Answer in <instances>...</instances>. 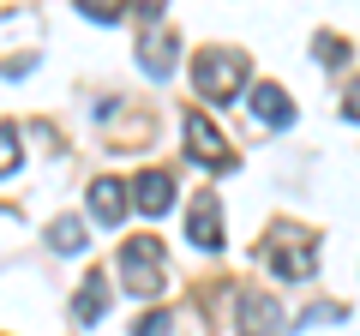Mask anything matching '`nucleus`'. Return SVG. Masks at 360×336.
<instances>
[{
    "label": "nucleus",
    "instance_id": "obj_1",
    "mask_svg": "<svg viewBox=\"0 0 360 336\" xmlns=\"http://www.w3.org/2000/svg\"><path fill=\"white\" fill-rule=\"evenodd\" d=\"M193 84L210 103H234L246 84V54L240 49H198L193 54Z\"/></svg>",
    "mask_w": 360,
    "mask_h": 336
},
{
    "label": "nucleus",
    "instance_id": "obj_2",
    "mask_svg": "<svg viewBox=\"0 0 360 336\" xmlns=\"http://www.w3.org/2000/svg\"><path fill=\"white\" fill-rule=\"evenodd\" d=\"M120 276H127V295H139V300H156L162 295V246L144 234V240H127L120 246Z\"/></svg>",
    "mask_w": 360,
    "mask_h": 336
},
{
    "label": "nucleus",
    "instance_id": "obj_3",
    "mask_svg": "<svg viewBox=\"0 0 360 336\" xmlns=\"http://www.w3.org/2000/svg\"><path fill=\"white\" fill-rule=\"evenodd\" d=\"M234 330H240V336H283V330H288V318H283V306H276L270 295L246 288L240 306H234Z\"/></svg>",
    "mask_w": 360,
    "mask_h": 336
},
{
    "label": "nucleus",
    "instance_id": "obj_4",
    "mask_svg": "<svg viewBox=\"0 0 360 336\" xmlns=\"http://www.w3.org/2000/svg\"><path fill=\"white\" fill-rule=\"evenodd\" d=\"M180 132H186V156H198L205 168H229L234 162L229 138L210 127V115H186V120H180Z\"/></svg>",
    "mask_w": 360,
    "mask_h": 336
},
{
    "label": "nucleus",
    "instance_id": "obj_5",
    "mask_svg": "<svg viewBox=\"0 0 360 336\" xmlns=\"http://www.w3.org/2000/svg\"><path fill=\"white\" fill-rule=\"evenodd\" d=\"M186 240L205 246V252H217V246H222V205H217V193H193V210H186Z\"/></svg>",
    "mask_w": 360,
    "mask_h": 336
},
{
    "label": "nucleus",
    "instance_id": "obj_6",
    "mask_svg": "<svg viewBox=\"0 0 360 336\" xmlns=\"http://www.w3.org/2000/svg\"><path fill=\"white\" fill-rule=\"evenodd\" d=\"M270 271L283 276V283H307V276L319 271V246H312L307 234H288V246L270 252Z\"/></svg>",
    "mask_w": 360,
    "mask_h": 336
},
{
    "label": "nucleus",
    "instance_id": "obj_7",
    "mask_svg": "<svg viewBox=\"0 0 360 336\" xmlns=\"http://www.w3.org/2000/svg\"><path fill=\"white\" fill-rule=\"evenodd\" d=\"M132 205H139L144 217H162V210L174 205V181H168L162 168H144L139 181H132Z\"/></svg>",
    "mask_w": 360,
    "mask_h": 336
},
{
    "label": "nucleus",
    "instance_id": "obj_8",
    "mask_svg": "<svg viewBox=\"0 0 360 336\" xmlns=\"http://www.w3.org/2000/svg\"><path fill=\"white\" fill-rule=\"evenodd\" d=\"M103 312H108V283H103V271H90L84 283H78L72 318H78V324H103Z\"/></svg>",
    "mask_w": 360,
    "mask_h": 336
},
{
    "label": "nucleus",
    "instance_id": "obj_9",
    "mask_svg": "<svg viewBox=\"0 0 360 336\" xmlns=\"http://www.w3.org/2000/svg\"><path fill=\"white\" fill-rule=\"evenodd\" d=\"M90 217L103 222V228H115V222L127 217V186L120 181H96L90 186Z\"/></svg>",
    "mask_w": 360,
    "mask_h": 336
},
{
    "label": "nucleus",
    "instance_id": "obj_10",
    "mask_svg": "<svg viewBox=\"0 0 360 336\" xmlns=\"http://www.w3.org/2000/svg\"><path fill=\"white\" fill-rule=\"evenodd\" d=\"M246 103H252V115L264 120V127H288V120H295V103H288L276 84H252V96H246Z\"/></svg>",
    "mask_w": 360,
    "mask_h": 336
},
{
    "label": "nucleus",
    "instance_id": "obj_11",
    "mask_svg": "<svg viewBox=\"0 0 360 336\" xmlns=\"http://www.w3.org/2000/svg\"><path fill=\"white\" fill-rule=\"evenodd\" d=\"M139 66H144L150 78H168V72H174V37H150V42L139 49Z\"/></svg>",
    "mask_w": 360,
    "mask_h": 336
},
{
    "label": "nucleus",
    "instance_id": "obj_12",
    "mask_svg": "<svg viewBox=\"0 0 360 336\" xmlns=\"http://www.w3.org/2000/svg\"><path fill=\"white\" fill-rule=\"evenodd\" d=\"M49 240H54V252H84V222L78 217H60L49 228Z\"/></svg>",
    "mask_w": 360,
    "mask_h": 336
},
{
    "label": "nucleus",
    "instance_id": "obj_13",
    "mask_svg": "<svg viewBox=\"0 0 360 336\" xmlns=\"http://www.w3.org/2000/svg\"><path fill=\"white\" fill-rule=\"evenodd\" d=\"M25 150H18V127H0V174H18Z\"/></svg>",
    "mask_w": 360,
    "mask_h": 336
},
{
    "label": "nucleus",
    "instance_id": "obj_14",
    "mask_svg": "<svg viewBox=\"0 0 360 336\" xmlns=\"http://www.w3.org/2000/svg\"><path fill=\"white\" fill-rule=\"evenodd\" d=\"M78 13L96 18V25H115V18L127 13V0H78Z\"/></svg>",
    "mask_w": 360,
    "mask_h": 336
},
{
    "label": "nucleus",
    "instance_id": "obj_15",
    "mask_svg": "<svg viewBox=\"0 0 360 336\" xmlns=\"http://www.w3.org/2000/svg\"><path fill=\"white\" fill-rule=\"evenodd\" d=\"M168 324H174L168 312H144V318L132 324V336H168Z\"/></svg>",
    "mask_w": 360,
    "mask_h": 336
},
{
    "label": "nucleus",
    "instance_id": "obj_16",
    "mask_svg": "<svg viewBox=\"0 0 360 336\" xmlns=\"http://www.w3.org/2000/svg\"><path fill=\"white\" fill-rule=\"evenodd\" d=\"M319 60H324V66H342V60H348V49H342L336 37H319Z\"/></svg>",
    "mask_w": 360,
    "mask_h": 336
},
{
    "label": "nucleus",
    "instance_id": "obj_17",
    "mask_svg": "<svg viewBox=\"0 0 360 336\" xmlns=\"http://www.w3.org/2000/svg\"><path fill=\"white\" fill-rule=\"evenodd\" d=\"M342 115H348V120H360V84H354V91H348V103H342Z\"/></svg>",
    "mask_w": 360,
    "mask_h": 336
}]
</instances>
